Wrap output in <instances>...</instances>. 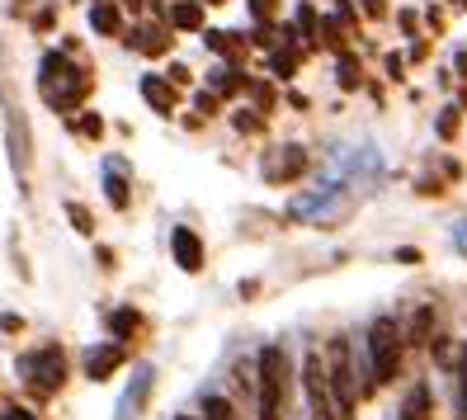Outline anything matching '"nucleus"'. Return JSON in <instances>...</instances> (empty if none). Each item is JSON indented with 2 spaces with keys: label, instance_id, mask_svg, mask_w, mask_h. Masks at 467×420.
I'll list each match as a JSON object with an SVG mask.
<instances>
[{
  "label": "nucleus",
  "instance_id": "obj_17",
  "mask_svg": "<svg viewBox=\"0 0 467 420\" xmlns=\"http://www.w3.org/2000/svg\"><path fill=\"white\" fill-rule=\"evenodd\" d=\"M458 420H467V350L458 359Z\"/></svg>",
  "mask_w": 467,
  "mask_h": 420
},
{
  "label": "nucleus",
  "instance_id": "obj_23",
  "mask_svg": "<svg viewBox=\"0 0 467 420\" xmlns=\"http://www.w3.org/2000/svg\"><path fill=\"white\" fill-rule=\"evenodd\" d=\"M453 241H458V250L467 256V222H458V232H453Z\"/></svg>",
  "mask_w": 467,
  "mask_h": 420
},
{
  "label": "nucleus",
  "instance_id": "obj_25",
  "mask_svg": "<svg viewBox=\"0 0 467 420\" xmlns=\"http://www.w3.org/2000/svg\"><path fill=\"white\" fill-rule=\"evenodd\" d=\"M364 10L368 15H382V0H364Z\"/></svg>",
  "mask_w": 467,
  "mask_h": 420
},
{
  "label": "nucleus",
  "instance_id": "obj_4",
  "mask_svg": "<svg viewBox=\"0 0 467 420\" xmlns=\"http://www.w3.org/2000/svg\"><path fill=\"white\" fill-rule=\"evenodd\" d=\"M331 392H336V411L340 420H354V397H359V383H354V369H349V345L345 341H331Z\"/></svg>",
  "mask_w": 467,
  "mask_h": 420
},
{
  "label": "nucleus",
  "instance_id": "obj_5",
  "mask_svg": "<svg viewBox=\"0 0 467 420\" xmlns=\"http://www.w3.org/2000/svg\"><path fill=\"white\" fill-rule=\"evenodd\" d=\"M19 373H24V383L29 387H62V378H67V359H62V350H38V354H24L19 359Z\"/></svg>",
  "mask_w": 467,
  "mask_h": 420
},
{
  "label": "nucleus",
  "instance_id": "obj_1",
  "mask_svg": "<svg viewBox=\"0 0 467 420\" xmlns=\"http://www.w3.org/2000/svg\"><path fill=\"white\" fill-rule=\"evenodd\" d=\"M364 354H368V378H373V387L397 378V369H401V331H397L392 317H378V321L368 326Z\"/></svg>",
  "mask_w": 467,
  "mask_h": 420
},
{
  "label": "nucleus",
  "instance_id": "obj_11",
  "mask_svg": "<svg viewBox=\"0 0 467 420\" xmlns=\"http://www.w3.org/2000/svg\"><path fill=\"white\" fill-rule=\"evenodd\" d=\"M401 420H430V387H410L406 402H401Z\"/></svg>",
  "mask_w": 467,
  "mask_h": 420
},
{
  "label": "nucleus",
  "instance_id": "obj_18",
  "mask_svg": "<svg viewBox=\"0 0 467 420\" xmlns=\"http://www.w3.org/2000/svg\"><path fill=\"white\" fill-rule=\"evenodd\" d=\"M297 29H302V38L317 34V10L312 5H297Z\"/></svg>",
  "mask_w": 467,
  "mask_h": 420
},
{
  "label": "nucleus",
  "instance_id": "obj_3",
  "mask_svg": "<svg viewBox=\"0 0 467 420\" xmlns=\"http://www.w3.org/2000/svg\"><path fill=\"white\" fill-rule=\"evenodd\" d=\"M302 392H307L312 420H340V411H336V402H331V378H326L321 354H307V359H302Z\"/></svg>",
  "mask_w": 467,
  "mask_h": 420
},
{
  "label": "nucleus",
  "instance_id": "obj_7",
  "mask_svg": "<svg viewBox=\"0 0 467 420\" xmlns=\"http://www.w3.org/2000/svg\"><path fill=\"white\" fill-rule=\"evenodd\" d=\"M171 250H175V265H180V269H189V274H199V269H203V241L189 232V227H175Z\"/></svg>",
  "mask_w": 467,
  "mask_h": 420
},
{
  "label": "nucleus",
  "instance_id": "obj_9",
  "mask_svg": "<svg viewBox=\"0 0 467 420\" xmlns=\"http://www.w3.org/2000/svg\"><path fill=\"white\" fill-rule=\"evenodd\" d=\"M104 194L114 208H128V180H123V161H109L104 165Z\"/></svg>",
  "mask_w": 467,
  "mask_h": 420
},
{
  "label": "nucleus",
  "instance_id": "obj_24",
  "mask_svg": "<svg viewBox=\"0 0 467 420\" xmlns=\"http://www.w3.org/2000/svg\"><path fill=\"white\" fill-rule=\"evenodd\" d=\"M5 420H38V415H34V411H24V406H15V411H10Z\"/></svg>",
  "mask_w": 467,
  "mask_h": 420
},
{
  "label": "nucleus",
  "instance_id": "obj_10",
  "mask_svg": "<svg viewBox=\"0 0 467 420\" xmlns=\"http://www.w3.org/2000/svg\"><path fill=\"white\" fill-rule=\"evenodd\" d=\"M302 165H307V156H302L297 147H284V156H279V161L265 165V175H269V180H293V175L302 171Z\"/></svg>",
  "mask_w": 467,
  "mask_h": 420
},
{
  "label": "nucleus",
  "instance_id": "obj_13",
  "mask_svg": "<svg viewBox=\"0 0 467 420\" xmlns=\"http://www.w3.org/2000/svg\"><path fill=\"white\" fill-rule=\"evenodd\" d=\"M90 24H95L99 34H119V29H123V19H119V10H114V5H95Z\"/></svg>",
  "mask_w": 467,
  "mask_h": 420
},
{
  "label": "nucleus",
  "instance_id": "obj_22",
  "mask_svg": "<svg viewBox=\"0 0 467 420\" xmlns=\"http://www.w3.org/2000/svg\"><path fill=\"white\" fill-rule=\"evenodd\" d=\"M251 10H255V19H269L274 15V0H251Z\"/></svg>",
  "mask_w": 467,
  "mask_h": 420
},
{
  "label": "nucleus",
  "instance_id": "obj_27",
  "mask_svg": "<svg viewBox=\"0 0 467 420\" xmlns=\"http://www.w3.org/2000/svg\"><path fill=\"white\" fill-rule=\"evenodd\" d=\"M180 420H189V415H180Z\"/></svg>",
  "mask_w": 467,
  "mask_h": 420
},
{
  "label": "nucleus",
  "instance_id": "obj_15",
  "mask_svg": "<svg viewBox=\"0 0 467 420\" xmlns=\"http://www.w3.org/2000/svg\"><path fill=\"white\" fill-rule=\"evenodd\" d=\"M171 19L180 24V29H199V24H203V10H199V5H175Z\"/></svg>",
  "mask_w": 467,
  "mask_h": 420
},
{
  "label": "nucleus",
  "instance_id": "obj_2",
  "mask_svg": "<svg viewBox=\"0 0 467 420\" xmlns=\"http://www.w3.org/2000/svg\"><path fill=\"white\" fill-rule=\"evenodd\" d=\"M284 392H288V359L279 345L260 350V420L284 415Z\"/></svg>",
  "mask_w": 467,
  "mask_h": 420
},
{
  "label": "nucleus",
  "instance_id": "obj_6",
  "mask_svg": "<svg viewBox=\"0 0 467 420\" xmlns=\"http://www.w3.org/2000/svg\"><path fill=\"white\" fill-rule=\"evenodd\" d=\"M151 383H156V373H151V363H142V369L132 373V387L123 392V402H119V420H137V411H142V402H147V392H151Z\"/></svg>",
  "mask_w": 467,
  "mask_h": 420
},
{
  "label": "nucleus",
  "instance_id": "obj_12",
  "mask_svg": "<svg viewBox=\"0 0 467 420\" xmlns=\"http://www.w3.org/2000/svg\"><path fill=\"white\" fill-rule=\"evenodd\" d=\"M142 95L161 109V114H171V109H175V90L166 86V80H156V76H147V80H142Z\"/></svg>",
  "mask_w": 467,
  "mask_h": 420
},
{
  "label": "nucleus",
  "instance_id": "obj_8",
  "mask_svg": "<svg viewBox=\"0 0 467 420\" xmlns=\"http://www.w3.org/2000/svg\"><path fill=\"white\" fill-rule=\"evenodd\" d=\"M119 363H123V350L114 345V341H109V345H99V350H90V359H86V373L99 383V378H109V373H114L119 369Z\"/></svg>",
  "mask_w": 467,
  "mask_h": 420
},
{
  "label": "nucleus",
  "instance_id": "obj_21",
  "mask_svg": "<svg viewBox=\"0 0 467 420\" xmlns=\"http://www.w3.org/2000/svg\"><path fill=\"white\" fill-rule=\"evenodd\" d=\"M99 128H104V123H99L95 114H86V119H80V132H86V137H99Z\"/></svg>",
  "mask_w": 467,
  "mask_h": 420
},
{
  "label": "nucleus",
  "instance_id": "obj_26",
  "mask_svg": "<svg viewBox=\"0 0 467 420\" xmlns=\"http://www.w3.org/2000/svg\"><path fill=\"white\" fill-rule=\"evenodd\" d=\"M208 5H223V0H208Z\"/></svg>",
  "mask_w": 467,
  "mask_h": 420
},
{
  "label": "nucleus",
  "instance_id": "obj_20",
  "mask_svg": "<svg viewBox=\"0 0 467 420\" xmlns=\"http://www.w3.org/2000/svg\"><path fill=\"white\" fill-rule=\"evenodd\" d=\"M71 222H76V232H90V213H86V208L71 204Z\"/></svg>",
  "mask_w": 467,
  "mask_h": 420
},
{
  "label": "nucleus",
  "instance_id": "obj_16",
  "mask_svg": "<svg viewBox=\"0 0 467 420\" xmlns=\"http://www.w3.org/2000/svg\"><path fill=\"white\" fill-rule=\"evenodd\" d=\"M109 326H114V335L123 341V335H132L137 326H142V317H137V312H114V317H109Z\"/></svg>",
  "mask_w": 467,
  "mask_h": 420
},
{
  "label": "nucleus",
  "instance_id": "obj_19",
  "mask_svg": "<svg viewBox=\"0 0 467 420\" xmlns=\"http://www.w3.org/2000/svg\"><path fill=\"white\" fill-rule=\"evenodd\" d=\"M274 71H279V76H288L293 67H297V58H293V52H274V62H269Z\"/></svg>",
  "mask_w": 467,
  "mask_h": 420
},
{
  "label": "nucleus",
  "instance_id": "obj_14",
  "mask_svg": "<svg viewBox=\"0 0 467 420\" xmlns=\"http://www.w3.org/2000/svg\"><path fill=\"white\" fill-rule=\"evenodd\" d=\"M203 420H236L227 397H203Z\"/></svg>",
  "mask_w": 467,
  "mask_h": 420
}]
</instances>
